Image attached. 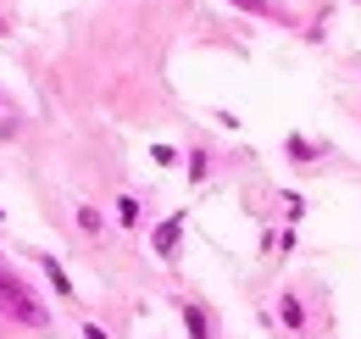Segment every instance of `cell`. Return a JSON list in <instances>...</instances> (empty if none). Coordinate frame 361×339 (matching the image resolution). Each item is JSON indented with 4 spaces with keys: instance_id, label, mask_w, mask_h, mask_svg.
<instances>
[{
    "instance_id": "6da1fadb",
    "label": "cell",
    "mask_w": 361,
    "mask_h": 339,
    "mask_svg": "<svg viewBox=\"0 0 361 339\" xmlns=\"http://www.w3.org/2000/svg\"><path fill=\"white\" fill-rule=\"evenodd\" d=\"M0 311L11 317V323H23V328H50V311L34 300V290L0 261Z\"/></svg>"
},
{
    "instance_id": "7a4b0ae2",
    "label": "cell",
    "mask_w": 361,
    "mask_h": 339,
    "mask_svg": "<svg viewBox=\"0 0 361 339\" xmlns=\"http://www.w3.org/2000/svg\"><path fill=\"white\" fill-rule=\"evenodd\" d=\"M178 234H183V217H167L156 228V256H178Z\"/></svg>"
},
{
    "instance_id": "3957f363",
    "label": "cell",
    "mask_w": 361,
    "mask_h": 339,
    "mask_svg": "<svg viewBox=\"0 0 361 339\" xmlns=\"http://www.w3.org/2000/svg\"><path fill=\"white\" fill-rule=\"evenodd\" d=\"M278 317H283V323H289L295 334L306 328V306H300V300H295V295H283V300H278Z\"/></svg>"
},
{
    "instance_id": "277c9868",
    "label": "cell",
    "mask_w": 361,
    "mask_h": 339,
    "mask_svg": "<svg viewBox=\"0 0 361 339\" xmlns=\"http://www.w3.org/2000/svg\"><path fill=\"white\" fill-rule=\"evenodd\" d=\"M183 323H189V339H212V323L200 306H183Z\"/></svg>"
},
{
    "instance_id": "5b68a950",
    "label": "cell",
    "mask_w": 361,
    "mask_h": 339,
    "mask_svg": "<svg viewBox=\"0 0 361 339\" xmlns=\"http://www.w3.org/2000/svg\"><path fill=\"white\" fill-rule=\"evenodd\" d=\"M45 261V273H50V284H56V295H73V284H67V273L56 267V256H39Z\"/></svg>"
},
{
    "instance_id": "8992f818",
    "label": "cell",
    "mask_w": 361,
    "mask_h": 339,
    "mask_svg": "<svg viewBox=\"0 0 361 339\" xmlns=\"http://www.w3.org/2000/svg\"><path fill=\"white\" fill-rule=\"evenodd\" d=\"M78 228H84V234H100V212H94V206H78Z\"/></svg>"
},
{
    "instance_id": "52a82bcc",
    "label": "cell",
    "mask_w": 361,
    "mask_h": 339,
    "mask_svg": "<svg viewBox=\"0 0 361 339\" xmlns=\"http://www.w3.org/2000/svg\"><path fill=\"white\" fill-rule=\"evenodd\" d=\"M117 217H123V222H139V201H134V195H123V201H117Z\"/></svg>"
},
{
    "instance_id": "ba28073f",
    "label": "cell",
    "mask_w": 361,
    "mask_h": 339,
    "mask_svg": "<svg viewBox=\"0 0 361 339\" xmlns=\"http://www.w3.org/2000/svg\"><path fill=\"white\" fill-rule=\"evenodd\" d=\"M233 6H245L250 17H272V6H267V0H233Z\"/></svg>"
},
{
    "instance_id": "9c48e42d",
    "label": "cell",
    "mask_w": 361,
    "mask_h": 339,
    "mask_svg": "<svg viewBox=\"0 0 361 339\" xmlns=\"http://www.w3.org/2000/svg\"><path fill=\"white\" fill-rule=\"evenodd\" d=\"M84 339H106V328H100V323H90V328H84Z\"/></svg>"
},
{
    "instance_id": "30bf717a",
    "label": "cell",
    "mask_w": 361,
    "mask_h": 339,
    "mask_svg": "<svg viewBox=\"0 0 361 339\" xmlns=\"http://www.w3.org/2000/svg\"><path fill=\"white\" fill-rule=\"evenodd\" d=\"M0 217H6V212H0Z\"/></svg>"
}]
</instances>
